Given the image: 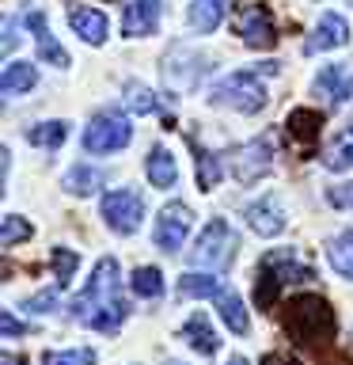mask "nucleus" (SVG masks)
Returning a JSON list of instances; mask_svg holds the SVG:
<instances>
[{
	"instance_id": "nucleus-1",
	"label": "nucleus",
	"mask_w": 353,
	"mask_h": 365,
	"mask_svg": "<svg viewBox=\"0 0 353 365\" xmlns=\"http://www.w3.org/2000/svg\"><path fill=\"white\" fill-rule=\"evenodd\" d=\"M76 324H84L91 331H102V335H114L122 331V324L130 319V304L122 301V278H118V262L110 255L95 262L91 270V282L84 285V293L68 304Z\"/></svg>"
},
{
	"instance_id": "nucleus-2",
	"label": "nucleus",
	"mask_w": 353,
	"mask_h": 365,
	"mask_svg": "<svg viewBox=\"0 0 353 365\" xmlns=\"http://www.w3.org/2000/svg\"><path fill=\"white\" fill-rule=\"evenodd\" d=\"M281 327L289 331V339L296 346L307 350H323L338 331V316L323 297H293L289 304L281 308Z\"/></svg>"
},
{
	"instance_id": "nucleus-3",
	"label": "nucleus",
	"mask_w": 353,
	"mask_h": 365,
	"mask_svg": "<svg viewBox=\"0 0 353 365\" xmlns=\"http://www.w3.org/2000/svg\"><path fill=\"white\" fill-rule=\"evenodd\" d=\"M278 73V61H266L262 68H239V73L216 80L209 88V103L213 107H228L236 114H258L266 107V84H262V76Z\"/></svg>"
},
{
	"instance_id": "nucleus-4",
	"label": "nucleus",
	"mask_w": 353,
	"mask_h": 365,
	"mask_svg": "<svg viewBox=\"0 0 353 365\" xmlns=\"http://www.w3.org/2000/svg\"><path fill=\"white\" fill-rule=\"evenodd\" d=\"M236 247H239V236L232 232V225H228L224 217H213V221L201 228L198 244L190 251V262L194 267H205V270H228L236 259Z\"/></svg>"
},
{
	"instance_id": "nucleus-5",
	"label": "nucleus",
	"mask_w": 353,
	"mask_h": 365,
	"mask_svg": "<svg viewBox=\"0 0 353 365\" xmlns=\"http://www.w3.org/2000/svg\"><path fill=\"white\" fill-rule=\"evenodd\" d=\"M273 148H278V137L273 133H262L255 141L232 148L224 160H228V171H232L236 182H258L273 171Z\"/></svg>"
},
{
	"instance_id": "nucleus-6",
	"label": "nucleus",
	"mask_w": 353,
	"mask_h": 365,
	"mask_svg": "<svg viewBox=\"0 0 353 365\" xmlns=\"http://www.w3.org/2000/svg\"><path fill=\"white\" fill-rule=\"evenodd\" d=\"M99 213H102V221H107L110 232L133 236L137 228H141V221H144V198H141V190H133V187L110 190L107 198H102Z\"/></svg>"
},
{
	"instance_id": "nucleus-7",
	"label": "nucleus",
	"mask_w": 353,
	"mask_h": 365,
	"mask_svg": "<svg viewBox=\"0 0 353 365\" xmlns=\"http://www.w3.org/2000/svg\"><path fill=\"white\" fill-rule=\"evenodd\" d=\"M133 141V125L122 118V114H95L84 130V148L91 156H107V153H118Z\"/></svg>"
},
{
	"instance_id": "nucleus-8",
	"label": "nucleus",
	"mask_w": 353,
	"mask_h": 365,
	"mask_svg": "<svg viewBox=\"0 0 353 365\" xmlns=\"http://www.w3.org/2000/svg\"><path fill=\"white\" fill-rule=\"evenodd\" d=\"M236 34L243 38L251 50H270L278 42V27H273V16L270 8L262 4H236Z\"/></svg>"
},
{
	"instance_id": "nucleus-9",
	"label": "nucleus",
	"mask_w": 353,
	"mask_h": 365,
	"mask_svg": "<svg viewBox=\"0 0 353 365\" xmlns=\"http://www.w3.org/2000/svg\"><path fill=\"white\" fill-rule=\"evenodd\" d=\"M190 221H194V213H190L182 202L164 205V210H159V217H156V225H152L156 247L179 251V247H182V240H186V232H190Z\"/></svg>"
},
{
	"instance_id": "nucleus-10",
	"label": "nucleus",
	"mask_w": 353,
	"mask_h": 365,
	"mask_svg": "<svg viewBox=\"0 0 353 365\" xmlns=\"http://www.w3.org/2000/svg\"><path fill=\"white\" fill-rule=\"evenodd\" d=\"M243 221L251 225V232H258V236H266V240H273V236H281L285 232V205H281V198H273V194H266V198H258V202H251L247 210H243Z\"/></svg>"
},
{
	"instance_id": "nucleus-11",
	"label": "nucleus",
	"mask_w": 353,
	"mask_h": 365,
	"mask_svg": "<svg viewBox=\"0 0 353 365\" xmlns=\"http://www.w3.org/2000/svg\"><path fill=\"white\" fill-rule=\"evenodd\" d=\"M349 46V23L338 11H323L312 31V38L304 42V53H323V50H342Z\"/></svg>"
},
{
	"instance_id": "nucleus-12",
	"label": "nucleus",
	"mask_w": 353,
	"mask_h": 365,
	"mask_svg": "<svg viewBox=\"0 0 353 365\" xmlns=\"http://www.w3.org/2000/svg\"><path fill=\"white\" fill-rule=\"evenodd\" d=\"M258 274H270L278 285L285 282H312L315 278V270L307 267V262L296 259V251L293 247H278V251H270L266 259H262V270Z\"/></svg>"
},
{
	"instance_id": "nucleus-13",
	"label": "nucleus",
	"mask_w": 353,
	"mask_h": 365,
	"mask_svg": "<svg viewBox=\"0 0 353 365\" xmlns=\"http://www.w3.org/2000/svg\"><path fill=\"white\" fill-rule=\"evenodd\" d=\"M23 23H27V31L34 34V46H38V57H42V61H46V65L65 68V65H68V53L53 42L50 23H46V11H42V8H31L27 16H23Z\"/></svg>"
},
{
	"instance_id": "nucleus-14",
	"label": "nucleus",
	"mask_w": 353,
	"mask_h": 365,
	"mask_svg": "<svg viewBox=\"0 0 353 365\" xmlns=\"http://www.w3.org/2000/svg\"><path fill=\"white\" fill-rule=\"evenodd\" d=\"M312 91L323 96L327 103H334V107H342V103L353 96V68L349 65H327L323 73L315 76Z\"/></svg>"
},
{
	"instance_id": "nucleus-15",
	"label": "nucleus",
	"mask_w": 353,
	"mask_h": 365,
	"mask_svg": "<svg viewBox=\"0 0 353 365\" xmlns=\"http://www.w3.org/2000/svg\"><path fill=\"white\" fill-rule=\"evenodd\" d=\"M159 11H164V0H133L122 11V31L130 38H141V34H152L159 23Z\"/></svg>"
},
{
	"instance_id": "nucleus-16",
	"label": "nucleus",
	"mask_w": 353,
	"mask_h": 365,
	"mask_svg": "<svg viewBox=\"0 0 353 365\" xmlns=\"http://www.w3.org/2000/svg\"><path fill=\"white\" fill-rule=\"evenodd\" d=\"M144 175H148V182H152L156 190H171V187H175V179H179L175 156H171L164 145H156L152 153H148V160H144Z\"/></svg>"
},
{
	"instance_id": "nucleus-17",
	"label": "nucleus",
	"mask_w": 353,
	"mask_h": 365,
	"mask_svg": "<svg viewBox=\"0 0 353 365\" xmlns=\"http://www.w3.org/2000/svg\"><path fill=\"white\" fill-rule=\"evenodd\" d=\"M68 23H73V31L80 34L84 42H91V46H102L107 42V16H102L99 8H73L68 11Z\"/></svg>"
},
{
	"instance_id": "nucleus-18",
	"label": "nucleus",
	"mask_w": 353,
	"mask_h": 365,
	"mask_svg": "<svg viewBox=\"0 0 353 365\" xmlns=\"http://www.w3.org/2000/svg\"><path fill=\"white\" fill-rule=\"evenodd\" d=\"M182 339H186L198 354H205V358H213V354L221 350V339H216V331H213L205 312H194L186 324H182Z\"/></svg>"
},
{
	"instance_id": "nucleus-19",
	"label": "nucleus",
	"mask_w": 353,
	"mask_h": 365,
	"mask_svg": "<svg viewBox=\"0 0 353 365\" xmlns=\"http://www.w3.org/2000/svg\"><path fill=\"white\" fill-rule=\"evenodd\" d=\"M99 187H102V171L91 168V164H76L61 175V190L76 194V198H88V194H95Z\"/></svg>"
},
{
	"instance_id": "nucleus-20",
	"label": "nucleus",
	"mask_w": 353,
	"mask_h": 365,
	"mask_svg": "<svg viewBox=\"0 0 353 365\" xmlns=\"http://www.w3.org/2000/svg\"><path fill=\"white\" fill-rule=\"evenodd\" d=\"M186 23L198 34H213L224 23V0H194L186 11Z\"/></svg>"
},
{
	"instance_id": "nucleus-21",
	"label": "nucleus",
	"mask_w": 353,
	"mask_h": 365,
	"mask_svg": "<svg viewBox=\"0 0 353 365\" xmlns=\"http://www.w3.org/2000/svg\"><path fill=\"white\" fill-rule=\"evenodd\" d=\"M38 84V68L31 61H11L4 73H0V91L4 96H19V91H31Z\"/></svg>"
},
{
	"instance_id": "nucleus-22",
	"label": "nucleus",
	"mask_w": 353,
	"mask_h": 365,
	"mask_svg": "<svg viewBox=\"0 0 353 365\" xmlns=\"http://www.w3.org/2000/svg\"><path fill=\"white\" fill-rule=\"evenodd\" d=\"M216 308H221V316H224L228 331H236V335H247L251 316H247V308H243V297L232 293V289H224L221 297H216Z\"/></svg>"
},
{
	"instance_id": "nucleus-23",
	"label": "nucleus",
	"mask_w": 353,
	"mask_h": 365,
	"mask_svg": "<svg viewBox=\"0 0 353 365\" xmlns=\"http://www.w3.org/2000/svg\"><path fill=\"white\" fill-rule=\"evenodd\" d=\"M221 293H224V282L213 278V274H182L179 278V297H186V301H194V297H209V301H216Z\"/></svg>"
},
{
	"instance_id": "nucleus-24",
	"label": "nucleus",
	"mask_w": 353,
	"mask_h": 365,
	"mask_svg": "<svg viewBox=\"0 0 353 365\" xmlns=\"http://www.w3.org/2000/svg\"><path fill=\"white\" fill-rule=\"evenodd\" d=\"M319 125H323V114H315V110H293L289 114V133L300 145H307V153H312L315 141H319Z\"/></svg>"
},
{
	"instance_id": "nucleus-25",
	"label": "nucleus",
	"mask_w": 353,
	"mask_h": 365,
	"mask_svg": "<svg viewBox=\"0 0 353 365\" xmlns=\"http://www.w3.org/2000/svg\"><path fill=\"white\" fill-rule=\"evenodd\" d=\"M323 160H327L330 171H349L353 168V125H346V130L334 133V141H330Z\"/></svg>"
},
{
	"instance_id": "nucleus-26",
	"label": "nucleus",
	"mask_w": 353,
	"mask_h": 365,
	"mask_svg": "<svg viewBox=\"0 0 353 365\" xmlns=\"http://www.w3.org/2000/svg\"><path fill=\"white\" fill-rule=\"evenodd\" d=\"M23 137H27V145H38V148H61L68 141V122H38Z\"/></svg>"
},
{
	"instance_id": "nucleus-27",
	"label": "nucleus",
	"mask_w": 353,
	"mask_h": 365,
	"mask_svg": "<svg viewBox=\"0 0 353 365\" xmlns=\"http://www.w3.org/2000/svg\"><path fill=\"white\" fill-rule=\"evenodd\" d=\"M327 259H330V267H334L342 278H349V282H353V232H342V236L330 240Z\"/></svg>"
},
{
	"instance_id": "nucleus-28",
	"label": "nucleus",
	"mask_w": 353,
	"mask_h": 365,
	"mask_svg": "<svg viewBox=\"0 0 353 365\" xmlns=\"http://www.w3.org/2000/svg\"><path fill=\"white\" fill-rule=\"evenodd\" d=\"M130 285H133V293H137V297H148V301L164 297V274H159L156 267H137Z\"/></svg>"
},
{
	"instance_id": "nucleus-29",
	"label": "nucleus",
	"mask_w": 353,
	"mask_h": 365,
	"mask_svg": "<svg viewBox=\"0 0 353 365\" xmlns=\"http://www.w3.org/2000/svg\"><path fill=\"white\" fill-rule=\"evenodd\" d=\"M31 221H23L19 213H8L4 221H0V247H16L19 240H31Z\"/></svg>"
},
{
	"instance_id": "nucleus-30",
	"label": "nucleus",
	"mask_w": 353,
	"mask_h": 365,
	"mask_svg": "<svg viewBox=\"0 0 353 365\" xmlns=\"http://www.w3.org/2000/svg\"><path fill=\"white\" fill-rule=\"evenodd\" d=\"M76 267H80V255L73 247H53V270H57V282H61V289L68 285V278L76 274Z\"/></svg>"
},
{
	"instance_id": "nucleus-31",
	"label": "nucleus",
	"mask_w": 353,
	"mask_h": 365,
	"mask_svg": "<svg viewBox=\"0 0 353 365\" xmlns=\"http://www.w3.org/2000/svg\"><path fill=\"white\" fill-rule=\"evenodd\" d=\"M46 365H95V350L80 346V350H50Z\"/></svg>"
},
{
	"instance_id": "nucleus-32",
	"label": "nucleus",
	"mask_w": 353,
	"mask_h": 365,
	"mask_svg": "<svg viewBox=\"0 0 353 365\" xmlns=\"http://www.w3.org/2000/svg\"><path fill=\"white\" fill-rule=\"evenodd\" d=\"M216 179H221V164H216V156H209V153H201V148H198V190L209 194L216 187Z\"/></svg>"
},
{
	"instance_id": "nucleus-33",
	"label": "nucleus",
	"mask_w": 353,
	"mask_h": 365,
	"mask_svg": "<svg viewBox=\"0 0 353 365\" xmlns=\"http://www.w3.org/2000/svg\"><path fill=\"white\" fill-rule=\"evenodd\" d=\"M125 91H133V110H141V114H152V110H159V103H156V96H152V91H148L144 84H137V80H133V84H125Z\"/></svg>"
},
{
	"instance_id": "nucleus-34",
	"label": "nucleus",
	"mask_w": 353,
	"mask_h": 365,
	"mask_svg": "<svg viewBox=\"0 0 353 365\" xmlns=\"http://www.w3.org/2000/svg\"><path fill=\"white\" fill-rule=\"evenodd\" d=\"M57 304H61V297H57V289H42V293H34L31 301H27V312H34V316H46V312H53Z\"/></svg>"
},
{
	"instance_id": "nucleus-35",
	"label": "nucleus",
	"mask_w": 353,
	"mask_h": 365,
	"mask_svg": "<svg viewBox=\"0 0 353 365\" xmlns=\"http://www.w3.org/2000/svg\"><path fill=\"white\" fill-rule=\"evenodd\" d=\"M327 202L334 210H349L353 213V182H342V187H330L327 190Z\"/></svg>"
},
{
	"instance_id": "nucleus-36",
	"label": "nucleus",
	"mask_w": 353,
	"mask_h": 365,
	"mask_svg": "<svg viewBox=\"0 0 353 365\" xmlns=\"http://www.w3.org/2000/svg\"><path fill=\"white\" fill-rule=\"evenodd\" d=\"M0 331H4V339H16L19 331H23V324L11 316V308H4V312H0Z\"/></svg>"
},
{
	"instance_id": "nucleus-37",
	"label": "nucleus",
	"mask_w": 353,
	"mask_h": 365,
	"mask_svg": "<svg viewBox=\"0 0 353 365\" xmlns=\"http://www.w3.org/2000/svg\"><path fill=\"white\" fill-rule=\"evenodd\" d=\"M16 42H19L16 19H8V23H4V42H0V53H11V50H16Z\"/></svg>"
},
{
	"instance_id": "nucleus-38",
	"label": "nucleus",
	"mask_w": 353,
	"mask_h": 365,
	"mask_svg": "<svg viewBox=\"0 0 353 365\" xmlns=\"http://www.w3.org/2000/svg\"><path fill=\"white\" fill-rule=\"evenodd\" d=\"M262 365H300V361H293V358H285V354H270V358H266V361H262Z\"/></svg>"
},
{
	"instance_id": "nucleus-39",
	"label": "nucleus",
	"mask_w": 353,
	"mask_h": 365,
	"mask_svg": "<svg viewBox=\"0 0 353 365\" xmlns=\"http://www.w3.org/2000/svg\"><path fill=\"white\" fill-rule=\"evenodd\" d=\"M0 365H23V361L16 358V354H4V358H0Z\"/></svg>"
},
{
	"instance_id": "nucleus-40",
	"label": "nucleus",
	"mask_w": 353,
	"mask_h": 365,
	"mask_svg": "<svg viewBox=\"0 0 353 365\" xmlns=\"http://www.w3.org/2000/svg\"><path fill=\"white\" fill-rule=\"evenodd\" d=\"M228 365H251L247 358H232V361H228Z\"/></svg>"
},
{
	"instance_id": "nucleus-41",
	"label": "nucleus",
	"mask_w": 353,
	"mask_h": 365,
	"mask_svg": "<svg viewBox=\"0 0 353 365\" xmlns=\"http://www.w3.org/2000/svg\"><path fill=\"white\" fill-rule=\"evenodd\" d=\"M164 365H186V361H179V358H167Z\"/></svg>"
},
{
	"instance_id": "nucleus-42",
	"label": "nucleus",
	"mask_w": 353,
	"mask_h": 365,
	"mask_svg": "<svg viewBox=\"0 0 353 365\" xmlns=\"http://www.w3.org/2000/svg\"><path fill=\"white\" fill-rule=\"evenodd\" d=\"M338 365H349V361H338Z\"/></svg>"
}]
</instances>
